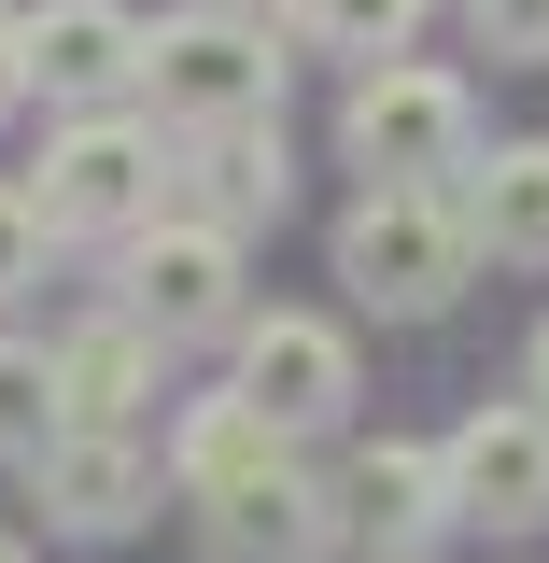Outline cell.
I'll use <instances>...</instances> for the list:
<instances>
[{
  "label": "cell",
  "instance_id": "cell-9",
  "mask_svg": "<svg viewBox=\"0 0 549 563\" xmlns=\"http://www.w3.org/2000/svg\"><path fill=\"white\" fill-rule=\"evenodd\" d=\"M155 479H169V451H141V422H57L43 437V465H29V493H43V536H128L141 507H155Z\"/></svg>",
  "mask_w": 549,
  "mask_h": 563
},
{
  "label": "cell",
  "instance_id": "cell-19",
  "mask_svg": "<svg viewBox=\"0 0 549 563\" xmlns=\"http://www.w3.org/2000/svg\"><path fill=\"white\" fill-rule=\"evenodd\" d=\"M465 29H480V57H507V70L549 57V0H465Z\"/></svg>",
  "mask_w": 549,
  "mask_h": 563
},
{
  "label": "cell",
  "instance_id": "cell-8",
  "mask_svg": "<svg viewBox=\"0 0 549 563\" xmlns=\"http://www.w3.org/2000/svg\"><path fill=\"white\" fill-rule=\"evenodd\" d=\"M437 451H451V521H480V536L549 521V395H480Z\"/></svg>",
  "mask_w": 549,
  "mask_h": 563
},
{
  "label": "cell",
  "instance_id": "cell-17",
  "mask_svg": "<svg viewBox=\"0 0 549 563\" xmlns=\"http://www.w3.org/2000/svg\"><path fill=\"white\" fill-rule=\"evenodd\" d=\"M422 14H437V0H296V29H310V43H325V57H395V43H409Z\"/></svg>",
  "mask_w": 549,
  "mask_h": 563
},
{
  "label": "cell",
  "instance_id": "cell-1",
  "mask_svg": "<svg viewBox=\"0 0 549 563\" xmlns=\"http://www.w3.org/2000/svg\"><path fill=\"white\" fill-rule=\"evenodd\" d=\"M29 198H43V225H57V240H141L155 211L184 198V128H155L141 99L57 113L43 169H29Z\"/></svg>",
  "mask_w": 549,
  "mask_h": 563
},
{
  "label": "cell",
  "instance_id": "cell-20",
  "mask_svg": "<svg viewBox=\"0 0 549 563\" xmlns=\"http://www.w3.org/2000/svg\"><path fill=\"white\" fill-rule=\"evenodd\" d=\"M0 113H29V14L0 0Z\"/></svg>",
  "mask_w": 549,
  "mask_h": 563
},
{
  "label": "cell",
  "instance_id": "cell-24",
  "mask_svg": "<svg viewBox=\"0 0 549 563\" xmlns=\"http://www.w3.org/2000/svg\"><path fill=\"white\" fill-rule=\"evenodd\" d=\"M395 563H422V550H395Z\"/></svg>",
  "mask_w": 549,
  "mask_h": 563
},
{
  "label": "cell",
  "instance_id": "cell-15",
  "mask_svg": "<svg viewBox=\"0 0 549 563\" xmlns=\"http://www.w3.org/2000/svg\"><path fill=\"white\" fill-rule=\"evenodd\" d=\"M184 184H211V211H226V225L282 211V198H296V169H282V113H254V128H211Z\"/></svg>",
  "mask_w": 549,
  "mask_h": 563
},
{
  "label": "cell",
  "instance_id": "cell-12",
  "mask_svg": "<svg viewBox=\"0 0 549 563\" xmlns=\"http://www.w3.org/2000/svg\"><path fill=\"white\" fill-rule=\"evenodd\" d=\"M451 198H465V225H480L493 268H549V141H493V155H465Z\"/></svg>",
  "mask_w": 549,
  "mask_h": 563
},
{
  "label": "cell",
  "instance_id": "cell-10",
  "mask_svg": "<svg viewBox=\"0 0 549 563\" xmlns=\"http://www.w3.org/2000/svg\"><path fill=\"white\" fill-rule=\"evenodd\" d=\"M141 29L128 0H43L29 14V99L43 113H99V99H141Z\"/></svg>",
  "mask_w": 549,
  "mask_h": 563
},
{
  "label": "cell",
  "instance_id": "cell-2",
  "mask_svg": "<svg viewBox=\"0 0 549 563\" xmlns=\"http://www.w3.org/2000/svg\"><path fill=\"white\" fill-rule=\"evenodd\" d=\"M465 268H480V225H465L451 184H366L339 211V282H352V310H381V324H437L465 296Z\"/></svg>",
  "mask_w": 549,
  "mask_h": 563
},
{
  "label": "cell",
  "instance_id": "cell-7",
  "mask_svg": "<svg viewBox=\"0 0 549 563\" xmlns=\"http://www.w3.org/2000/svg\"><path fill=\"white\" fill-rule=\"evenodd\" d=\"M339 536H352L339 479H325V465H296V451H268L254 479L198 493V550H211V563H325Z\"/></svg>",
  "mask_w": 549,
  "mask_h": 563
},
{
  "label": "cell",
  "instance_id": "cell-22",
  "mask_svg": "<svg viewBox=\"0 0 549 563\" xmlns=\"http://www.w3.org/2000/svg\"><path fill=\"white\" fill-rule=\"evenodd\" d=\"M521 395H549V324H536V352H521Z\"/></svg>",
  "mask_w": 549,
  "mask_h": 563
},
{
  "label": "cell",
  "instance_id": "cell-21",
  "mask_svg": "<svg viewBox=\"0 0 549 563\" xmlns=\"http://www.w3.org/2000/svg\"><path fill=\"white\" fill-rule=\"evenodd\" d=\"M198 14H240V29H296V0H198Z\"/></svg>",
  "mask_w": 549,
  "mask_h": 563
},
{
  "label": "cell",
  "instance_id": "cell-3",
  "mask_svg": "<svg viewBox=\"0 0 549 563\" xmlns=\"http://www.w3.org/2000/svg\"><path fill=\"white\" fill-rule=\"evenodd\" d=\"M339 155L366 169V184H451L465 155H480V99H465V70H437V57H366L352 70V99H339Z\"/></svg>",
  "mask_w": 549,
  "mask_h": 563
},
{
  "label": "cell",
  "instance_id": "cell-11",
  "mask_svg": "<svg viewBox=\"0 0 549 563\" xmlns=\"http://www.w3.org/2000/svg\"><path fill=\"white\" fill-rule=\"evenodd\" d=\"M339 507H352V536L395 563V550H422L437 521H451V451H409V437H366L339 465Z\"/></svg>",
  "mask_w": 549,
  "mask_h": 563
},
{
  "label": "cell",
  "instance_id": "cell-18",
  "mask_svg": "<svg viewBox=\"0 0 549 563\" xmlns=\"http://www.w3.org/2000/svg\"><path fill=\"white\" fill-rule=\"evenodd\" d=\"M43 240H57V225H43V198H29V184H0V310L43 282Z\"/></svg>",
  "mask_w": 549,
  "mask_h": 563
},
{
  "label": "cell",
  "instance_id": "cell-5",
  "mask_svg": "<svg viewBox=\"0 0 549 563\" xmlns=\"http://www.w3.org/2000/svg\"><path fill=\"white\" fill-rule=\"evenodd\" d=\"M113 296H128L169 352H184V339H240V310H254V296H240V225L169 198L141 240H113Z\"/></svg>",
  "mask_w": 549,
  "mask_h": 563
},
{
  "label": "cell",
  "instance_id": "cell-14",
  "mask_svg": "<svg viewBox=\"0 0 549 563\" xmlns=\"http://www.w3.org/2000/svg\"><path fill=\"white\" fill-rule=\"evenodd\" d=\"M268 451H296V437H282V422L254 409V395H240V380H226V395H198V409L169 422V493H184V507H198V493H226V479H254V465H268Z\"/></svg>",
  "mask_w": 549,
  "mask_h": 563
},
{
  "label": "cell",
  "instance_id": "cell-23",
  "mask_svg": "<svg viewBox=\"0 0 549 563\" xmlns=\"http://www.w3.org/2000/svg\"><path fill=\"white\" fill-rule=\"evenodd\" d=\"M0 563H29V550H14V536H0Z\"/></svg>",
  "mask_w": 549,
  "mask_h": 563
},
{
  "label": "cell",
  "instance_id": "cell-6",
  "mask_svg": "<svg viewBox=\"0 0 549 563\" xmlns=\"http://www.w3.org/2000/svg\"><path fill=\"white\" fill-rule=\"evenodd\" d=\"M240 395L282 422V437H339L366 366H352V324L325 310H240Z\"/></svg>",
  "mask_w": 549,
  "mask_h": 563
},
{
  "label": "cell",
  "instance_id": "cell-13",
  "mask_svg": "<svg viewBox=\"0 0 549 563\" xmlns=\"http://www.w3.org/2000/svg\"><path fill=\"white\" fill-rule=\"evenodd\" d=\"M155 366H169V339L141 324L128 296L113 310H85L57 339V380H70V422H141V395H155Z\"/></svg>",
  "mask_w": 549,
  "mask_h": 563
},
{
  "label": "cell",
  "instance_id": "cell-4",
  "mask_svg": "<svg viewBox=\"0 0 549 563\" xmlns=\"http://www.w3.org/2000/svg\"><path fill=\"white\" fill-rule=\"evenodd\" d=\"M141 113L184 128V141L282 113V29H240V14H198V0H184V14L141 43Z\"/></svg>",
  "mask_w": 549,
  "mask_h": 563
},
{
  "label": "cell",
  "instance_id": "cell-16",
  "mask_svg": "<svg viewBox=\"0 0 549 563\" xmlns=\"http://www.w3.org/2000/svg\"><path fill=\"white\" fill-rule=\"evenodd\" d=\"M70 422V380H57V339H14L0 324V465H43V437Z\"/></svg>",
  "mask_w": 549,
  "mask_h": 563
}]
</instances>
